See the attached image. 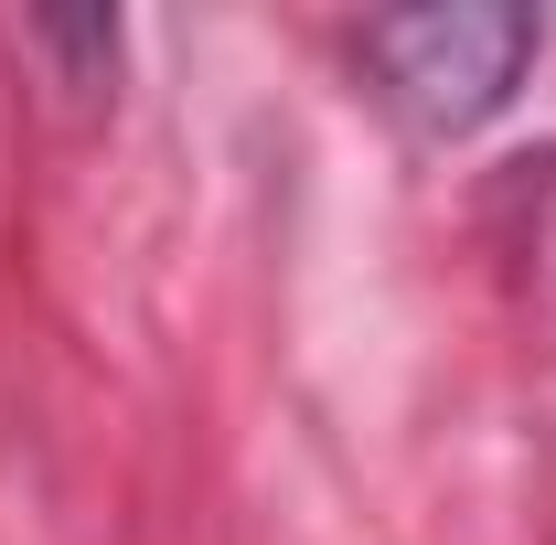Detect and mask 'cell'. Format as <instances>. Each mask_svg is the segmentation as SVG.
I'll use <instances>...</instances> for the list:
<instances>
[{
    "instance_id": "6da1fadb",
    "label": "cell",
    "mask_w": 556,
    "mask_h": 545,
    "mask_svg": "<svg viewBox=\"0 0 556 545\" xmlns=\"http://www.w3.org/2000/svg\"><path fill=\"white\" fill-rule=\"evenodd\" d=\"M364 65L417 129H482L535 65V11H396L364 33Z\"/></svg>"
}]
</instances>
